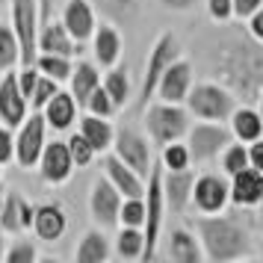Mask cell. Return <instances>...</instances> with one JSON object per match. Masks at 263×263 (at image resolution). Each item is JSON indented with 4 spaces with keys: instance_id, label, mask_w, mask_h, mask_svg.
<instances>
[{
    "instance_id": "19",
    "label": "cell",
    "mask_w": 263,
    "mask_h": 263,
    "mask_svg": "<svg viewBox=\"0 0 263 263\" xmlns=\"http://www.w3.org/2000/svg\"><path fill=\"white\" fill-rule=\"evenodd\" d=\"M33 231H36L39 239L57 242V239H62L65 231H68V216H65V210H62L57 201L39 204L36 210H33Z\"/></svg>"
},
{
    "instance_id": "3",
    "label": "cell",
    "mask_w": 263,
    "mask_h": 263,
    "mask_svg": "<svg viewBox=\"0 0 263 263\" xmlns=\"http://www.w3.org/2000/svg\"><path fill=\"white\" fill-rule=\"evenodd\" d=\"M183 107H186V112L195 116V119L228 121L231 112L237 109V95H234L225 83H216V80L195 83V80H192L190 92L183 98Z\"/></svg>"
},
{
    "instance_id": "7",
    "label": "cell",
    "mask_w": 263,
    "mask_h": 263,
    "mask_svg": "<svg viewBox=\"0 0 263 263\" xmlns=\"http://www.w3.org/2000/svg\"><path fill=\"white\" fill-rule=\"evenodd\" d=\"M9 9H12V33L18 39V65H33L39 53V0H9Z\"/></svg>"
},
{
    "instance_id": "52",
    "label": "cell",
    "mask_w": 263,
    "mask_h": 263,
    "mask_svg": "<svg viewBox=\"0 0 263 263\" xmlns=\"http://www.w3.org/2000/svg\"><path fill=\"white\" fill-rule=\"evenodd\" d=\"M0 178H3V166H0Z\"/></svg>"
},
{
    "instance_id": "16",
    "label": "cell",
    "mask_w": 263,
    "mask_h": 263,
    "mask_svg": "<svg viewBox=\"0 0 263 263\" xmlns=\"http://www.w3.org/2000/svg\"><path fill=\"white\" fill-rule=\"evenodd\" d=\"M263 195V172L257 168H239L237 175H231V183H228V201L237 204V207H257Z\"/></svg>"
},
{
    "instance_id": "48",
    "label": "cell",
    "mask_w": 263,
    "mask_h": 263,
    "mask_svg": "<svg viewBox=\"0 0 263 263\" xmlns=\"http://www.w3.org/2000/svg\"><path fill=\"white\" fill-rule=\"evenodd\" d=\"M3 251H6V231L0 228V260H3Z\"/></svg>"
},
{
    "instance_id": "45",
    "label": "cell",
    "mask_w": 263,
    "mask_h": 263,
    "mask_svg": "<svg viewBox=\"0 0 263 263\" xmlns=\"http://www.w3.org/2000/svg\"><path fill=\"white\" fill-rule=\"evenodd\" d=\"M246 151H249V166L257 168V172H263V136L246 145Z\"/></svg>"
},
{
    "instance_id": "21",
    "label": "cell",
    "mask_w": 263,
    "mask_h": 263,
    "mask_svg": "<svg viewBox=\"0 0 263 263\" xmlns=\"http://www.w3.org/2000/svg\"><path fill=\"white\" fill-rule=\"evenodd\" d=\"M192 180H195V175L190 168H163V198H166V207L172 213H183L186 210Z\"/></svg>"
},
{
    "instance_id": "8",
    "label": "cell",
    "mask_w": 263,
    "mask_h": 263,
    "mask_svg": "<svg viewBox=\"0 0 263 263\" xmlns=\"http://www.w3.org/2000/svg\"><path fill=\"white\" fill-rule=\"evenodd\" d=\"M180 57V39L175 33H160L157 42L148 50V62H145V80H142V92H139V109L154 98V86L160 80V74L166 71L172 62Z\"/></svg>"
},
{
    "instance_id": "14",
    "label": "cell",
    "mask_w": 263,
    "mask_h": 263,
    "mask_svg": "<svg viewBox=\"0 0 263 263\" xmlns=\"http://www.w3.org/2000/svg\"><path fill=\"white\" fill-rule=\"evenodd\" d=\"M190 86H192V62L178 57L166 71L160 74V80H157V86H154V98L168 101V104H183Z\"/></svg>"
},
{
    "instance_id": "47",
    "label": "cell",
    "mask_w": 263,
    "mask_h": 263,
    "mask_svg": "<svg viewBox=\"0 0 263 263\" xmlns=\"http://www.w3.org/2000/svg\"><path fill=\"white\" fill-rule=\"evenodd\" d=\"M53 18V0H39V24Z\"/></svg>"
},
{
    "instance_id": "42",
    "label": "cell",
    "mask_w": 263,
    "mask_h": 263,
    "mask_svg": "<svg viewBox=\"0 0 263 263\" xmlns=\"http://www.w3.org/2000/svg\"><path fill=\"white\" fill-rule=\"evenodd\" d=\"M12 154H15V139L9 127L3 124L0 127V166H6V163H12Z\"/></svg>"
},
{
    "instance_id": "25",
    "label": "cell",
    "mask_w": 263,
    "mask_h": 263,
    "mask_svg": "<svg viewBox=\"0 0 263 263\" xmlns=\"http://www.w3.org/2000/svg\"><path fill=\"white\" fill-rule=\"evenodd\" d=\"M74 257H77V263H107L112 257V246H109L104 228H89L77 242Z\"/></svg>"
},
{
    "instance_id": "6",
    "label": "cell",
    "mask_w": 263,
    "mask_h": 263,
    "mask_svg": "<svg viewBox=\"0 0 263 263\" xmlns=\"http://www.w3.org/2000/svg\"><path fill=\"white\" fill-rule=\"evenodd\" d=\"M183 139H186V148H190V163H213V160H219L222 148L234 136L222 121L198 119V124H190Z\"/></svg>"
},
{
    "instance_id": "51",
    "label": "cell",
    "mask_w": 263,
    "mask_h": 263,
    "mask_svg": "<svg viewBox=\"0 0 263 263\" xmlns=\"http://www.w3.org/2000/svg\"><path fill=\"white\" fill-rule=\"evenodd\" d=\"M257 210H260V216H263V195H260V201H257Z\"/></svg>"
},
{
    "instance_id": "28",
    "label": "cell",
    "mask_w": 263,
    "mask_h": 263,
    "mask_svg": "<svg viewBox=\"0 0 263 263\" xmlns=\"http://www.w3.org/2000/svg\"><path fill=\"white\" fill-rule=\"evenodd\" d=\"M77 121H80V133H83V139L95 148V154H104V151H109V148H112L116 127H112L107 119L86 112V116H80Z\"/></svg>"
},
{
    "instance_id": "9",
    "label": "cell",
    "mask_w": 263,
    "mask_h": 263,
    "mask_svg": "<svg viewBox=\"0 0 263 263\" xmlns=\"http://www.w3.org/2000/svg\"><path fill=\"white\" fill-rule=\"evenodd\" d=\"M45 130H48V124H45V116H42L39 109L27 112V119L18 124V136H12L15 139L12 160L21 168H36L39 154H42V148H45Z\"/></svg>"
},
{
    "instance_id": "22",
    "label": "cell",
    "mask_w": 263,
    "mask_h": 263,
    "mask_svg": "<svg viewBox=\"0 0 263 263\" xmlns=\"http://www.w3.org/2000/svg\"><path fill=\"white\" fill-rule=\"evenodd\" d=\"M36 48L45 53H60V57H74L80 50V42H74L68 36V30L62 27V21H45L39 24V36H36Z\"/></svg>"
},
{
    "instance_id": "34",
    "label": "cell",
    "mask_w": 263,
    "mask_h": 263,
    "mask_svg": "<svg viewBox=\"0 0 263 263\" xmlns=\"http://www.w3.org/2000/svg\"><path fill=\"white\" fill-rule=\"evenodd\" d=\"M160 166L163 168H190V148L186 142H168L160 148Z\"/></svg>"
},
{
    "instance_id": "46",
    "label": "cell",
    "mask_w": 263,
    "mask_h": 263,
    "mask_svg": "<svg viewBox=\"0 0 263 263\" xmlns=\"http://www.w3.org/2000/svg\"><path fill=\"white\" fill-rule=\"evenodd\" d=\"M166 9H172V12H186V9H192L195 6V0H160Z\"/></svg>"
},
{
    "instance_id": "15",
    "label": "cell",
    "mask_w": 263,
    "mask_h": 263,
    "mask_svg": "<svg viewBox=\"0 0 263 263\" xmlns=\"http://www.w3.org/2000/svg\"><path fill=\"white\" fill-rule=\"evenodd\" d=\"M27 112H30V104L21 95V89H18L15 71L9 68V71H3V77H0V121L12 130V127H18L27 119Z\"/></svg>"
},
{
    "instance_id": "31",
    "label": "cell",
    "mask_w": 263,
    "mask_h": 263,
    "mask_svg": "<svg viewBox=\"0 0 263 263\" xmlns=\"http://www.w3.org/2000/svg\"><path fill=\"white\" fill-rule=\"evenodd\" d=\"M142 249H145L142 228H124L121 225L119 237H116V246H112V254L121 257V260H142Z\"/></svg>"
},
{
    "instance_id": "38",
    "label": "cell",
    "mask_w": 263,
    "mask_h": 263,
    "mask_svg": "<svg viewBox=\"0 0 263 263\" xmlns=\"http://www.w3.org/2000/svg\"><path fill=\"white\" fill-rule=\"evenodd\" d=\"M42 254H39V249L30 242V239H15L12 246H6V251H3V260L6 263H36Z\"/></svg>"
},
{
    "instance_id": "39",
    "label": "cell",
    "mask_w": 263,
    "mask_h": 263,
    "mask_svg": "<svg viewBox=\"0 0 263 263\" xmlns=\"http://www.w3.org/2000/svg\"><path fill=\"white\" fill-rule=\"evenodd\" d=\"M86 112H92V116H101V119H109L112 112H116V104L109 101V95L104 92V86H98L92 95L86 98Z\"/></svg>"
},
{
    "instance_id": "44",
    "label": "cell",
    "mask_w": 263,
    "mask_h": 263,
    "mask_svg": "<svg viewBox=\"0 0 263 263\" xmlns=\"http://www.w3.org/2000/svg\"><path fill=\"white\" fill-rule=\"evenodd\" d=\"M234 3V18H239V21H246L254 9H260L263 0H231Z\"/></svg>"
},
{
    "instance_id": "36",
    "label": "cell",
    "mask_w": 263,
    "mask_h": 263,
    "mask_svg": "<svg viewBox=\"0 0 263 263\" xmlns=\"http://www.w3.org/2000/svg\"><path fill=\"white\" fill-rule=\"evenodd\" d=\"M145 222V201L142 198H121L119 207V228H142Z\"/></svg>"
},
{
    "instance_id": "43",
    "label": "cell",
    "mask_w": 263,
    "mask_h": 263,
    "mask_svg": "<svg viewBox=\"0 0 263 263\" xmlns=\"http://www.w3.org/2000/svg\"><path fill=\"white\" fill-rule=\"evenodd\" d=\"M246 30H249V36L254 39V42H257V45H263V6L260 9H254V12L249 15V18H246Z\"/></svg>"
},
{
    "instance_id": "2",
    "label": "cell",
    "mask_w": 263,
    "mask_h": 263,
    "mask_svg": "<svg viewBox=\"0 0 263 263\" xmlns=\"http://www.w3.org/2000/svg\"><path fill=\"white\" fill-rule=\"evenodd\" d=\"M216 77L225 83L234 95L237 92H254L263 83V45H246L239 39H231L216 48Z\"/></svg>"
},
{
    "instance_id": "32",
    "label": "cell",
    "mask_w": 263,
    "mask_h": 263,
    "mask_svg": "<svg viewBox=\"0 0 263 263\" xmlns=\"http://www.w3.org/2000/svg\"><path fill=\"white\" fill-rule=\"evenodd\" d=\"M33 65L39 68V74H45V77L57 80V83H65L68 74H71L74 62H71V57H60V53H45V50H39Z\"/></svg>"
},
{
    "instance_id": "49",
    "label": "cell",
    "mask_w": 263,
    "mask_h": 263,
    "mask_svg": "<svg viewBox=\"0 0 263 263\" xmlns=\"http://www.w3.org/2000/svg\"><path fill=\"white\" fill-rule=\"evenodd\" d=\"M257 112H260V119H263V92L257 95Z\"/></svg>"
},
{
    "instance_id": "11",
    "label": "cell",
    "mask_w": 263,
    "mask_h": 263,
    "mask_svg": "<svg viewBox=\"0 0 263 263\" xmlns=\"http://www.w3.org/2000/svg\"><path fill=\"white\" fill-rule=\"evenodd\" d=\"M39 175H42V180L48 183V186H60V183H65V180L74 175V160L71 154H68V145H65V139H53V142H45V148H42V154H39Z\"/></svg>"
},
{
    "instance_id": "26",
    "label": "cell",
    "mask_w": 263,
    "mask_h": 263,
    "mask_svg": "<svg viewBox=\"0 0 263 263\" xmlns=\"http://www.w3.org/2000/svg\"><path fill=\"white\" fill-rule=\"evenodd\" d=\"M168 260L175 263H201L204 254H201V242L198 237L186 231V228H175L168 234V251H166Z\"/></svg>"
},
{
    "instance_id": "50",
    "label": "cell",
    "mask_w": 263,
    "mask_h": 263,
    "mask_svg": "<svg viewBox=\"0 0 263 263\" xmlns=\"http://www.w3.org/2000/svg\"><path fill=\"white\" fill-rule=\"evenodd\" d=\"M3 195H6V190H3V186H0V207H3Z\"/></svg>"
},
{
    "instance_id": "24",
    "label": "cell",
    "mask_w": 263,
    "mask_h": 263,
    "mask_svg": "<svg viewBox=\"0 0 263 263\" xmlns=\"http://www.w3.org/2000/svg\"><path fill=\"white\" fill-rule=\"evenodd\" d=\"M92 53H95V60L104 65V68H112L116 62L121 60V36L119 30L112 24H95V33H92Z\"/></svg>"
},
{
    "instance_id": "13",
    "label": "cell",
    "mask_w": 263,
    "mask_h": 263,
    "mask_svg": "<svg viewBox=\"0 0 263 263\" xmlns=\"http://www.w3.org/2000/svg\"><path fill=\"white\" fill-rule=\"evenodd\" d=\"M190 204L198 213H222L228 207V180L213 175V172L198 175L192 180Z\"/></svg>"
},
{
    "instance_id": "10",
    "label": "cell",
    "mask_w": 263,
    "mask_h": 263,
    "mask_svg": "<svg viewBox=\"0 0 263 263\" xmlns=\"http://www.w3.org/2000/svg\"><path fill=\"white\" fill-rule=\"evenodd\" d=\"M112 154L119 157L124 166H130L139 178H148L154 157H151V145L142 133L130 130V127H119L116 136H112Z\"/></svg>"
},
{
    "instance_id": "17",
    "label": "cell",
    "mask_w": 263,
    "mask_h": 263,
    "mask_svg": "<svg viewBox=\"0 0 263 263\" xmlns=\"http://www.w3.org/2000/svg\"><path fill=\"white\" fill-rule=\"evenodd\" d=\"M62 27L68 30V36L74 42H89L92 33H95V9H92V3L89 0H68L65 6H62Z\"/></svg>"
},
{
    "instance_id": "20",
    "label": "cell",
    "mask_w": 263,
    "mask_h": 263,
    "mask_svg": "<svg viewBox=\"0 0 263 263\" xmlns=\"http://www.w3.org/2000/svg\"><path fill=\"white\" fill-rule=\"evenodd\" d=\"M104 178L121 192V198H142L145 195V178H139L130 166H124L116 154L104 157Z\"/></svg>"
},
{
    "instance_id": "41",
    "label": "cell",
    "mask_w": 263,
    "mask_h": 263,
    "mask_svg": "<svg viewBox=\"0 0 263 263\" xmlns=\"http://www.w3.org/2000/svg\"><path fill=\"white\" fill-rule=\"evenodd\" d=\"M204 3H207V15L216 24H228L234 18V3L231 0H204Z\"/></svg>"
},
{
    "instance_id": "40",
    "label": "cell",
    "mask_w": 263,
    "mask_h": 263,
    "mask_svg": "<svg viewBox=\"0 0 263 263\" xmlns=\"http://www.w3.org/2000/svg\"><path fill=\"white\" fill-rule=\"evenodd\" d=\"M57 89H60V83H57V80H50V77H45V74H39L36 86H33V95H30V107L42 109L45 104H48V98L53 95Z\"/></svg>"
},
{
    "instance_id": "29",
    "label": "cell",
    "mask_w": 263,
    "mask_h": 263,
    "mask_svg": "<svg viewBox=\"0 0 263 263\" xmlns=\"http://www.w3.org/2000/svg\"><path fill=\"white\" fill-rule=\"evenodd\" d=\"M65 83L71 86L68 92H71V98L77 101V107H83L86 98L101 86V74H98V68L92 62H77V65H71V74H68Z\"/></svg>"
},
{
    "instance_id": "4",
    "label": "cell",
    "mask_w": 263,
    "mask_h": 263,
    "mask_svg": "<svg viewBox=\"0 0 263 263\" xmlns=\"http://www.w3.org/2000/svg\"><path fill=\"white\" fill-rule=\"evenodd\" d=\"M145 130L151 136L154 145H168V142H178L186 136L192 124V116L186 112L183 104H168V101H157V104H145Z\"/></svg>"
},
{
    "instance_id": "30",
    "label": "cell",
    "mask_w": 263,
    "mask_h": 263,
    "mask_svg": "<svg viewBox=\"0 0 263 263\" xmlns=\"http://www.w3.org/2000/svg\"><path fill=\"white\" fill-rule=\"evenodd\" d=\"M101 86H104V92L109 95V101L116 104V109L127 107V101H130V77H127V68H121L119 62H116L112 68H107Z\"/></svg>"
},
{
    "instance_id": "5",
    "label": "cell",
    "mask_w": 263,
    "mask_h": 263,
    "mask_svg": "<svg viewBox=\"0 0 263 263\" xmlns=\"http://www.w3.org/2000/svg\"><path fill=\"white\" fill-rule=\"evenodd\" d=\"M145 222H142V260H154L157 257V242H160V231H163V213H166V198H163V166L151 163V172L145 178Z\"/></svg>"
},
{
    "instance_id": "12",
    "label": "cell",
    "mask_w": 263,
    "mask_h": 263,
    "mask_svg": "<svg viewBox=\"0 0 263 263\" xmlns=\"http://www.w3.org/2000/svg\"><path fill=\"white\" fill-rule=\"evenodd\" d=\"M119 207H121V192L109 183L107 178H98L89 190V213L95 219L98 228H119Z\"/></svg>"
},
{
    "instance_id": "53",
    "label": "cell",
    "mask_w": 263,
    "mask_h": 263,
    "mask_svg": "<svg viewBox=\"0 0 263 263\" xmlns=\"http://www.w3.org/2000/svg\"><path fill=\"white\" fill-rule=\"evenodd\" d=\"M3 3H6V0H0V6H3Z\"/></svg>"
},
{
    "instance_id": "1",
    "label": "cell",
    "mask_w": 263,
    "mask_h": 263,
    "mask_svg": "<svg viewBox=\"0 0 263 263\" xmlns=\"http://www.w3.org/2000/svg\"><path fill=\"white\" fill-rule=\"evenodd\" d=\"M192 228H195V237L201 242L204 260L228 263V260L254 257L249 228L237 219H231V216H219V213L192 216Z\"/></svg>"
},
{
    "instance_id": "35",
    "label": "cell",
    "mask_w": 263,
    "mask_h": 263,
    "mask_svg": "<svg viewBox=\"0 0 263 263\" xmlns=\"http://www.w3.org/2000/svg\"><path fill=\"white\" fill-rule=\"evenodd\" d=\"M18 65V39L12 27L0 24V71H9Z\"/></svg>"
},
{
    "instance_id": "33",
    "label": "cell",
    "mask_w": 263,
    "mask_h": 263,
    "mask_svg": "<svg viewBox=\"0 0 263 263\" xmlns=\"http://www.w3.org/2000/svg\"><path fill=\"white\" fill-rule=\"evenodd\" d=\"M219 160H222V172L231 178V175H237L239 168L249 166V151H246V145L242 142H234V139H231V142L222 148Z\"/></svg>"
},
{
    "instance_id": "27",
    "label": "cell",
    "mask_w": 263,
    "mask_h": 263,
    "mask_svg": "<svg viewBox=\"0 0 263 263\" xmlns=\"http://www.w3.org/2000/svg\"><path fill=\"white\" fill-rule=\"evenodd\" d=\"M228 121H231V127H228L231 136L242 145H249V142H254V139L263 136V119L254 107H237Z\"/></svg>"
},
{
    "instance_id": "23",
    "label": "cell",
    "mask_w": 263,
    "mask_h": 263,
    "mask_svg": "<svg viewBox=\"0 0 263 263\" xmlns=\"http://www.w3.org/2000/svg\"><path fill=\"white\" fill-rule=\"evenodd\" d=\"M39 112L45 116V124H48L50 130H68L74 124V119H77V101L71 98V92L57 89Z\"/></svg>"
},
{
    "instance_id": "18",
    "label": "cell",
    "mask_w": 263,
    "mask_h": 263,
    "mask_svg": "<svg viewBox=\"0 0 263 263\" xmlns=\"http://www.w3.org/2000/svg\"><path fill=\"white\" fill-rule=\"evenodd\" d=\"M33 204L27 201L18 190H9L3 195V207H0V228L6 234H21L33 228Z\"/></svg>"
},
{
    "instance_id": "37",
    "label": "cell",
    "mask_w": 263,
    "mask_h": 263,
    "mask_svg": "<svg viewBox=\"0 0 263 263\" xmlns=\"http://www.w3.org/2000/svg\"><path fill=\"white\" fill-rule=\"evenodd\" d=\"M65 145H68V154H71V160H74V168H83V166H89V163L95 160V148L86 142L80 130L71 133V136L65 139Z\"/></svg>"
}]
</instances>
